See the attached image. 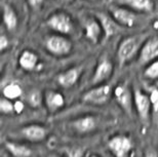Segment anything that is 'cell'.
<instances>
[{"label":"cell","instance_id":"1","mask_svg":"<svg viewBox=\"0 0 158 157\" xmlns=\"http://www.w3.org/2000/svg\"><path fill=\"white\" fill-rule=\"evenodd\" d=\"M101 118L94 115H83L70 121L69 127L73 133L81 136L90 134L99 130Z\"/></svg>","mask_w":158,"mask_h":157},{"label":"cell","instance_id":"2","mask_svg":"<svg viewBox=\"0 0 158 157\" xmlns=\"http://www.w3.org/2000/svg\"><path fill=\"white\" fill-rule=\"evenodd\" d=\"M142 43H143V38L139 36H131L123 39L120 42L117 51V56L120 64L124 65L131 61L141 49L143 45Z\"/></svg>","mask_w":158,"mask_h":157},{"label":"cell","instance_id":"3","mask_svg":"<svg viewBox=\"0 0 158 157\" xmlns=\"http://www.w3.org/2000/svg\"><path fill=\"white\" fill-rule=\"evenodd\" d=\"M45 48L47 52L56 56H68L73 49L72 41L63 34H56L47 37L45 40Z\"/></svg>","mask_w":158,"mask_h":157},{"label":"cell","instance_id":"4","mask_svg":"<svg viewBox=\"0 0 158 157\" xmlns=\"http://www.w3.org/2000/svg\"><path fill=\"white\" fill-rule=\"evenodd\" d=\"M112 95L111 86L108 84H103V85H96L91 89L87 90L82 97L84 103L96 106L105 105L109 102Z\"/></svg>","mask_w":158,"mask_h":157},{"label":"cell","instance_id":"5","mask_svg":"<svg viewBox=\"0 0 158 157\" xmlns=\"http://www.w3.org/2000/svg\"><path fill=\"white\" fill-rule=\"evenodd\" d=\"M47 25L53 31L63 35L70 34L74 29L71 17L65 11H56L47 19Z\"/></svg>","mask_w":158,"mask_h":157},{"label":"cell","instance_id":"6","mask_svg":"<svg viewBox=\"0 0 158 157\" xmlns=\"http://www.w3.org/2000/svg\"><path fill=\"white\" fill-rule=\"evenodd\" d=\"M107 146L115 157H126L132 149V141L126 134H117L110 138Z\"/></svg>","mask_w":158,"mask_h":157},{"label":"cell","instance_id":"7","mask_svg":"<svg viewBox=\"0 0 158 157\" xmlns=\"http://www.w3.org/2000/svg\"><path fill=\"white\" fill-rule=\"evenodd\" d=\"M134 103L137 113L141 121L144 124L149 123L150 114H151V101L150 97L142 92L141 89H135L134 92Z\"/></svg>","mask_w":158,"mask_h":157},{"label":"cell","instance_id":"8","mask_svg":"<svg viewBox=\"0 0 158 157\" xmlns=\"http://www.w3.org/2000/svg\"><path fill=\"white\" fill-rule=\"evenodd\" d=\"M114 97L117 102V104L120 106L123 111L126 114H132V107H134V93H131V89L127 84L120 83L114 89Z\"/></svg>","mask_w":158,"mask_h":157},{"label":"cell","instance_id":"9","mask_svg":"<svg viewBox=\"0 0 158 157\" xmlns=\"http://www.w3.org/2000/svg\"><path fill=\"white\" fill-rule=\"evenodd\" d=\"M114 70V66L110 59L103 58L101 61L98 63L96 69L94 72V76L91 79V84L93 85H99V84L105 82L108 80L111 75L113 74Z\"/></svg>","mask_w":158,"mask_h":157},{"label":"cell","instance_id":"10","mask_svg":"<svg viewBox=\"0 0 158 157\" xmlns=\"http://www.w3.org/2000/svg\"><path fill=\"white\" fill-rule=\"evenodd\" d=\"M113 19L117 22L121 27L131 28L137 22V14L134 10L122 6H113L110 9Z\"/></svg>","mask_w":158,"mask_h":157},{"label":"cell","instance_id":"11","mask_svg":"<svg viewBox=\"0 0 158 157\" xmlns=\"http://www.w3.org/2000/svg\"><path fill=\"white\" fill-rule=\"evenodd\" d=\"M156 59H158V37H151L142 45L139 62L141 64H149Z\"/></svg>","mask_w":158,"mask_h":157},{"label":"cell","instance_id":"12","mask_svg":"<svg viewBox=\"0 0 158 157\" xmlns=\"http://www.w3.org/2000/svg\"><path fill=\"white\" fill-rule=\"evenodd\" d=\"M21 134L27 141L32 143H39L43 142L46 139L48 130L45 126L41 124H29L24 126L21 130Z\"/></svg>","mask_w":158,"mask_h":157},{"label":"cell","instance_id":"13","mask_svg":"<svg viewBox=\"0 0 158 157\" xmlns=\"http://www.w3.org/2000/svg\"><path fill=\"white\" fill-rule=\"evenodd\" d=\"M96 17L101 23V26L103 28V32L105 34V37L107 39L111 38L112 36L119 33L121 26L113 19L112 15L110 17V15L104 14V12H97Z\"/></svg>","mask_w":158,"mask_h":157},{"label":"cell","instance_id":"14","mask_svg":"<svg viewBox=\"0 0 158 157\" xmlns=\"http://www.w3.org/2000/svg\"><path fill=\"white\" fill-rule=\"evenodd\" d=\"M82 68L81 67H72L69 68L68 70L63 71L60 73L56 77L59 84L65 89H69L77 83L79 78L81 76Z\"/></svg>","mask_w":158,"mask_h":157},{"label":"cell","instance_id":"15","mask_svg":"<svg viewBox=\"0 0 158 157\" xmlns=\"http://www.w3.org/2000/svg\"><path fill=\"white\" fill-rule=\"evenodd\" d=\"M84 32L86 39L94 44L100 41L101 35H102V33H104L103 28L98 19H87L85 21Z\"/></svg>","mask_w":158,"mask_h":157},{"label":"cell","instance_id":"16","mask_svg":"<svg viewBox=\"0 0 158 157\" xmlns=\"http://www.w3.org/2000/svg\"><path fill=\"white\" fill-rule=\"evenodd\" d=\"M44 103L48 112L55 113L62 109L65 105V98L56 90H46L44 93Z\"/></svg>","mask_w":158,"mask_h":157},{"label":"cell","instance_id":"17","mask_svg":"<svg viewBox=\"0 0 158 157\" xmlns=\"http://www.w3.org/2000/svg\"><path fill=\"white\" fill-rule=\"evenodd\" d=\"M38 61V56L35 52L30 49H26V51L22 52L20 58H19V65L24 70L32 71L36 68Z\"/></svg>","mask_w":158,"mask_h":157},{"label":"cell","instance_id":"18","mask_svg":"<svg viewBox=\"0 0 158 157\" xmlns=\"http://www.w3.org/2000/svg\"><path fill=\"white\" fill-rule=\"evenodd\" d=\"M4 146L6 150L14 157H31L33 154L31 148H29L27 145H24V144L7 141L4 143Z\"/></svg>","mask_w":158,"mask_h":157},{"label":"cell","instance_id":"19","mask_svg":"<svg viewBox=\"0 0 158 157\" xmlns=\"http://www.w3.org/2000/svg\"><path fill=\"white\" fill-rule=\"evenodd\" d=\"M3 22H4L5 27L9 31L15 30L18 26L19 23L18 15L15 14V9L9 4L3 5Z\"/></svg>","mask_w":158,"mask_h":157},{"label":"cell","instance_id":"20","mask_svg":"<svg viewBox=\"0 0 158 157\" xmlns=\"http://www.w3.org/2000/svg\"><path fill=\"white\" fill-rule=\"evenodd\" d=\"M125 2L132 9L138 11L149 12L154 9V3L152 0H125Z\"/></svg>","mask_w":158,"mask_h":157},{"label":"cell","instance_id":"21","mask_svg":"<svg viewBox=\"0 0 158 157\" xmlns=\"http://www.w3.org/2000/svg\"><path fill=\"white\" fill-rule=\"evenodd\" d=\"M3 97H5L6 99L9 100H18L23 93L21 86L17 83H8L7 85H5L3 87L2 90Z\"/></svg>","mask_w":158,"mask_h":157},{"label":"cell","instance_id":"22","mask_svg":"<svg viewBox=\"0 0 158 157\" xmlns=\"http://www.w3.org/2000/svg\"><path fill=\"white\" fill-rule=\"evenodd\" d=\"M44 100V97H42L39 90H31L29 93V95L27 97V103L29 104L32 108H38L40 105L42 104V101Z\"/></svg>","mask_w":158,"mask_h":157},{"label":"cell","instance_id":"23","mask_svg":"<svg viewBox=\"0 0 158 157\" xmlns=\"http://www.w3.org/2000/svg\"><path fill=\"white\" fill-rule=\"evenodd\" d=\"M144 76L151 80L158 79V59L154 60L147 65L144 70Z\"/></svg>","mask_w":158,"mask_h":157},{"label":"cell","instance_id":"24","mask_svg":"<svg viewBox=\"0 0 158 157\" xmlns=\"http://www.w3.org/2000/svg\"><path fill=\"white\" fill-rule=\"evenodd\" d=\"M0 111L2 114H11L12 112H15V104L11 102V100L3 97L0 100Z\"/></svg>","mask_w":158,"mask_h":157},{"label":"cell","instance_id":"25","mask_svg":"<svg viewBox=\"0 0 158 157\" xmlns=\"http://www.w3.org/2000/svg\"><path fill=\"white\" fill-rule=\"evenodd\" d=\"M150 101H151V107L154 114H158V89H154L150 93Z\"/></svg>","mask_w":158,"mask_h":157},{"label":"cell","instance_id":"26","mask_svg":"<svg viewBox=\"0 0 158 157\" xmlns=\"http://www.w3.org/2000/svg\"><path fill=\"white\" fill-rule=\"evenodd\" d=\"M82 155H83V150L81 148H77V147L71 148L68 151L69 157H82Z\"/></svg>","mask_w":158,"mask_h":157},{"label":"cell","instance_id":"27","mask_svg":"<svg viewBox=\"0 0 158 157\" xmlns=\"http://www.w3.org/2000/svg\"><path fill=\"white\" fill-rule=\"evenodd\" d=\"M8 45H9V40H8V38L6 37V35L2 34V35L0 36V52H3L6 48H8Z\"/></svg>","mask_w":158,"mask_h":157},{"label":"cell","instance_id":"28","mask_svg":"<svg viewBox=\"0 0 158 157\" xmlns=\"http://www.w3.org/2000/svg\"><path fill=\"white\" fill-rule=\"evenodd\" d=\"M24 103L21 101H15V112H17L18 114H21L24 111Z\"/></svg>","mask_w":158,"mask_h":157},{"label":"cell","instance_id":"29","mask_svg":"<svg viewBox=\"0 0 158 157\" xmlns=\"http://www.w3.org/2000/svg\"><path fill=\"white\" fill-rule=\"evenodd\" d=\"M29 1V4L32 6L33 8H39L41 5L43 4L44 0H28Z\"/></svg>","mask_w":158,"mask_h":157},{"label":"cell","instance_id":"30","mask_svg":"<svg viewBox=\"0 0 158 157\" xmlns=\"http://www.w3.org/2000/svg\"><path fill=\"white\" fill-rule=\"evenodd\" d=\"M144 157H158V153L154 149H147Z\"/></svg>","mask_w":158,"mask_h":157},{"label":"cell","instance_id":"31","mask_svg":"<svg viewBox=\"0 0 158 157\" xmlns=\"http://www.w3.org/2000/svg\"><path fill=\"white\" fill-rule=\"evenodd\" d=\"M47 157H61L59 154H56V153H52V154H48Z\"/></svg>","mask_w":158,"mask_h":157},{"label":"cell","instance_id":"32","mask_svg":"<svg viewBox=\"0 0 158 157\" xmlns=\"http://www.w3.org/2000/svg\"><path fill=\"white\" fill-rule=\"evenodd\" d=\"M61 1H65V2H70L71 0H61Z\"/></svg>","mask_w":158,"mask_h":157},{"label":"cell","instance_id":"33","mask_svg":"<svg viewBox=\"0 0 158 157\" xmlns=\"http://www.w3.org/2000/svg\"><path fill=\"white\" fill-rule=\"evenodd\" d=\"M89 157H100V156H98V155H90Z\"/></svg>","mask_w":158,"mask_h":157},{"label":"cell","instance_id":"34","mask_svg":"<svg viewBox=\"0 0 158 157\" xmlns=\"http://www.w3.org/2000/svg\"><path fill=\"white\" fill-rule=\"evenodd\" d=\"M90 1H94V0H90Z\"/></svg>","mask_w":158,"mask_h":157}]
</instances>
